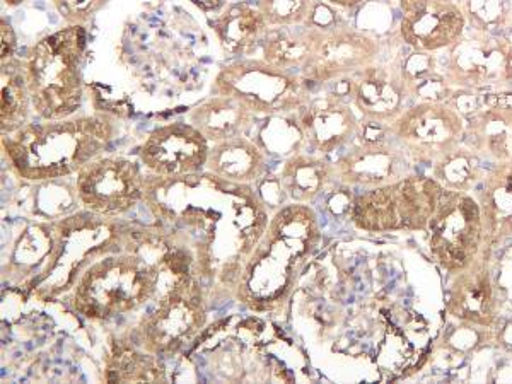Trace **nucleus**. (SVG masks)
Instances as JSON below:
<instances>
[{
    "label": "nucleus",
    "mask_w": 512,
    "mask_h": 384,
    "mask_svg": "<svg viewBox=\"0 0 512 384\" xmlns=\"http://www.w3.org/2000/svg\"><path fill=\"white\" fill-rule=\"evenodd\" d=\"M77 195L89 210L115 216L132 209L146 192L140 164L127 158H96L77 173Z\"/></svg>",
    "instance_id": "9"
},
{
    "label": "nucleus",
    "mask_w": 512,
    "mask_h": 384,
    "mask_svg": "<svg viewBox=\"0 0 512 384\" xmlns=\"http://www.w3.org/2000/svg\"><path fill=\"white\" fill-rule=\"evenodd\" d=\"M156 286L158 275L151 263L132 255L110 256L82 275L74 304L82 315L105 320L139 308L154 296Z\"/></svg>",
    "instance_id": "4"
},
{
    "label": "nucleus",
    "mask_w": 512,
    "mask_h": 384,
    "mask_svg": "<svg viewBox=\"0 0 512 384\" xmlns=\"http://www.w3.org/2000/svg\"><path fill=\"white\" fill-rule=\"evenodd\" d=\"M117 135V118L106 113L28 123L16 134L4 135L2 147L16 175L47 181L79 173L99 158Z\"/></svg>",
    "instance_id": "1"
},
{
    "label": "nucleus",
    "mask_w": 512,
    "mask_h": 384,
    "mask_svg": "<svg viewBox=\"0 0 512 384\" xmlns=\"http://www.w3.org/2000/svg\"><path fill=\"white\" fill-rule=\"evenodd\" d=\"M279 178L289 197L297 202H306L323 187L326 164L311 156H294L284 164Z\"/></svg>",
    "instance_id": "20"
},
{
    "label": "nucleus",
    "mask_w": 512,
    "mask_h": 384,
    "mask_svg": "<svg viewBox=\"0 0 512 384\" xmlns=\"http://www.w3.org/2000/svg\"><path fill=\"white\" fill-rule=\"evenodd\" d=\"M24 0H4V4H6L7 7H18L23 4Z\"/></svg>",
    "instance_id": "29"
},
{
    "label": "nucleus",
    "mask_w": 512,
    "mask_h": 384,
    "mask_svg": "<svg viewBox=\"0 0 512 384\" xmlns=\"http://www.w3.org/2000/svg\"><path fill=\"white\" fill-rule=\"evenodd\" d=\"M190 2L204 12L217 11V9H221L222 4H224V0H190Z\"/></svg>",
    "instance_id": "27"
},
{
    "label": "nucleus",
    "mask_w": 512,
    "mask_h": 384,
    "mask_svg": "<svg viewBox=\"0 0 512 384\" xmlns=\"http://www.w3.org/2000/svg\"><path fill=\"white\" fill-rule=\"evenodd\" d=\"M436 4H446V0H402L405 14L420 11V9H425V7L436 6Z\"/></svg>",
    "instance_id": "26"
},
{
    "label": "nucleus",
    "mask_w": 512,
    "mask_h": 384,
    "mask_svg": "<svg viewBox=\"0 0 512 384\" xmlns=\"http://www.w3.org/2000/svg\"><path fill=\"white\" fill-rule=\"evenodd\" d=\"M0 33H2V62H7V60L14 59L18 41H16L11 24L7 23L6 19L0 21Z\"/></svg>",
    "instance_id": "25"
},
{
    "label": "nucleus",
    "mask_w": 512,
    "mask_h": 384,
    "mask_svg": "<svg viewBox=\"0 0 512 384\" xmlns=\"http://www.w3.org/2000/svg\"><path fill=\"white\" fill-rule=\"evenodd\" d=\"M463 30L460 11L451 4H436L405 14L403 38L424 50H436L453 43Z\"/></svg>",
    "instance_id": "14"
},
{
    "label": "nucleus",
    "mask_w": 512,
    "mask_h": 384,
    "mask_svg": "<svg viewBox=\"0 0 512 384\" xmlns=\"http://www.w3.org/2000/svg\"><path fill=\"white\" fill-rule=\"evenodd\" d=\"M268 28H291L308 21L313 14V0H258Z\"/></svg>",
    "instance_id": "21"
},
{
    "label": "nucleus",
    "mask_w": 512,
    "mask_h": 384,
    "mask_svg": "<svg viewBox=\"0 0 512 384\" xmlns=\"http://www.w3.org/2000/svg\"><path fill=\"white\" fill-rule=\"evenodd\" d=\"M53 6L69 26H84L108 0H52Z\"/></svg>",
    "instance_id": "23"
},
{
    "label": "nucleus",
    "mask_w": 512,
    "mask_h": 384,
    "mask_svg": "<svg viewBox=\"0 0 512 384\" xmlns=\"http://www.w3.org/2000/svg\"><path fill=\"white\" fill-rule=\"evenodd\" d=\"M301 110V132L309 146L318 152L335 151L354 132L355 120L352 111L335 99H315Z\"/></svg>",
    "instance_id": "12"
},
{
    "label": "nucleus",
    "mask_w": 512,
    "mask_h": 384,
    "mask_svg": "<svg viewBox=\"0 0 512 384\" xmlns=\"http://www.w3.org/2000/svg\"><path fill=\"white\" fill-rule=\"evenodd\" d=\"M106 379L110 383H161L164 369L156 357L142 354L132 347L118 345L108 361Z\"/></svg>",
    "instance_id": "19"
},
{
    "label": "nucleus",
    "mask_w": 512,
    "mask_h": 384,
    "mask_svg": "<svg viewBox=\"0 0 512 384\" xmlns=\"http://www.w3.org/2000/svg\"><path fill=\"white\" fill-rule=\"evenodd\" d=\"M0 81V130L2 135L16 134L28 125L33 108L26 65L16 59L2 62Z\"/></svg>",
    "instance_id": "17"
},
{
    "label": "nucleus",
    "mask_w": 512,
    "mask_h": 384,
    "mask_svg": "<svg viewBox=\"0 0 512 384\" xmlns=\"http://www.w3.org/2000/svg\"><path fill=\"white\" fill-rule=\"evenodd\" d=\"M432 255L448 270H465L477 255L482 216L475 200L443 192L429 222Z\"/></svg>",
    "instance_id": "8"
},
{
    "label": "nucleus",
    "mask_w": 512,
    "mask_h": 384,
    "mask_svg": "<svg viewBox=\"0 0 512 384\" xmlns=\"http://www.w3.org/2000/svg\"><path fill=\"white\" fill-rule=\"evenodd\" d=\"M255 113L236 99L216 94L204 101L190 113V123L205 135V139L216 144L221 140L241 137L250 128Z\"/></svg>",
    "instance_id": "15"
},
{
    "label": "nucleus",
    "mask_w": 512,
    "mask_h": 384,
    "mask_svg": "<svg viewBox=\"0 0 512 384\" xmlns=\"http://www.w3.org/2000/svg\"><path fill=\"white\" fill-rule=\"evenodd\" d=\"M86 30L67 26L36 41L26 60L31 105L43 120L74 117L82 106Z\"/></svg>",
    "instance_id": "3"
},
{
    "label": "nucleus",
    "mask_w": 512,
    "mask_h": 384,
    "mask_svg": "<svg viewBox=\"0 0 512 384\" xmlns=\"http://www.w3.org/2000/svg\"><path fill=\"white\" fill-rule=\"evenodd\" d=\"M205 325V309L193 280L183 279L159 301L142 323V345L151 354H173L187 347Z\"/></svg>",
    "instance_id": "7"
},
{
    "label": "nucleus",
    "mask_w": 512,
    "mask_h": 384,
    "mask_svg": "<svg viewBox=\"0 0 512 384\" xmlns=\"http://www.w3.org/2000/svg\"><path fill=\"white\" fill-rule=\"evenodd\" d=\"M212 93L233 98L255 115H282L306 105V81L267 60H238L217 74Z\"/></svg>",
    "instance_id": "5"
},
{
    "label": "nucleus",
    "mask_w": 512,
    "mask_h": 384,
    "mask_svg": "<svg viewBox=\"0 0 512 384\" xmlns=\"http://www.w3.org/2000/svg\"><path fill=\"white\" fill-rule=\"evenodd\" d=\"M449 309L461 320L489 323L494 309V294L487 272L475 270L461 275L454 286Z\"/></svg>",
    "instance_id": "18"
},
{
    "label": "nucleus",
    "mask_w": 512,
    "mask_h": 384,
    "mask_svg": "<svg viewBox=\"0 0 512 384\" xmlns=\"http://www.w3.org/2000/svg\"><path fill=\"white\" fill-rule=\"evenodd\" d=\"M221 47L231 55L250 52L258 41L267 36L268 24L258 7L233 4L226 7L212 23Z\"/></svg>",
    "instance_id": "16"
},
{
    "label": "nucleus",
    "mask_w": 512,
    "mask_h": 384,
    "mask_svg": "<svg viewBox=\"0 0 512 384\" xmlns=\"http://www.w3.org/2000/svg\"><path fill=\"white\" fill-rule=\"evenodd\" d=\"M429 349L431 335L424 318L415 313H402L386 332L379 352V364L391 374L403 376L425 361Z\"/></svg>",
    "instance_id": "11"
},
{
    "label": "nucleus",
    "mask_w": 512,
    "mask_h": 384,
    "mask_svg": "<svg viewBox=\"0 0 512 384\" xmlns=\"http://www.w3.org/2000/svg\"><path fill=\"white\" fill-rule=\"evenodd\" d=\"M328 2H332V4H335V6L355 7L359 6V4H362L364 0H328Z\"/></svg>",
    "instance_id": "28"
},
{
    "label": "nucleus",
    "mask_w": 512,
    "mask_h": 384,
    "mask_svg": "<svg viewBox=\"0 0 512 384\" xmlns=\"http://www.w3.org/2000/svg\"><path fill=\"white\" fill-rule=\"evenodd\" d=\"M443 190L436 181L410 178L395 185L376 188L355 200L352 219L366 231L424 229L436 212Z\"/></svg>",
    "instance_id": "6"
},
{
    "label": "nucleus",
    "mask_w": 512,
    "mask_h": 384,
    "mask_svg": "<svg viewBox=\"0 0 512 384\" xmlns=\"http://www.w3.org/2000/svg\"><path fill=\"white\" fill-rule=\"evenodd\" d=\"M205 169L222 180L250 185L267 171V159L255 142L241 137L212 144Z\"/></svg>",
    "instance_id": "13"
},
{
    "label": "nucleus",
    "mask_w": 512,
    "mask_h": 384,
    "mask_svg": "<svg viewBox=\"0 0 512 384\" xmlns=\"http://www.w3.org/2000/svg\"><path fill=\"white\" fill-rule=\"evenodd\" d=\"M357 103L367 113L384 115L381 103L388 106V110H390L396 105V96L386 82L369 79V81L362 82L357 89Z\"/></svg>",
    "instance_id": "22"
},
{
    "label": "nucleus",
    "mask_w": 512,
    "mask_h": 384,
    "mask_svg": "<svg viewBox=\"0 0 512 384\" xmlns=\"http://www.w3.org/2000/svg\"><path fill=\"white\" fill-rule=\"evenodd\" d=\"M318 224L306 205H289L268 224L239 279V296L251 308L279 303L294 282V268L313 250Z\"/></svg>",
    "instance_id": "2"
},
{
    "label": "nucleus",
    "mask_w": 512,
    "mask_h": 384,
    "mask_svg": "<svg viewBox=\"0 0 512 384\" xmlns=\"http://www.w3.org/2000/svg\"><path fill=\"white\" fill-rule=\"evenodd\" d=\"M210 142L192 123L175 122L158 127L140 146V164L163 178L200 173L209 158Z\"/></svg>",
    "instance_id": "10"
},
{
    "label": "nucleus",
    "mask_w": 512,
    "mask_h": 384,
    "mask_svg": "<svg viewBox=\"0 0 512 384\" xmlns=\"http://www.w3.org/2000/svg\"><path fill=\"white\" fill-rule=\"evenodd\" d=\"M490 209L494 210L495 217L512 216V175L499 180L489 193Z\"/></svg>",
    "instance_id": "24"
}]
</instances>
